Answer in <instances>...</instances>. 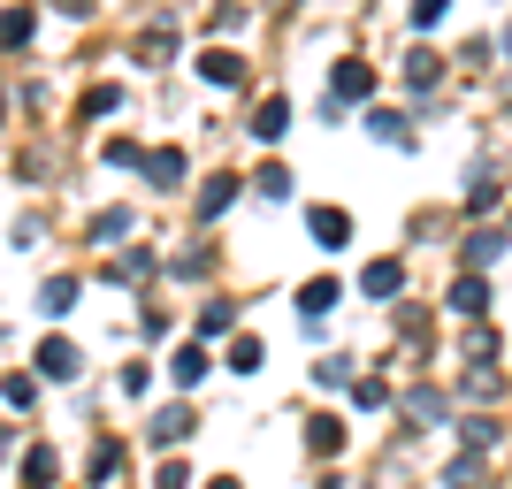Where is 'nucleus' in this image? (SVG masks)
Here are the masks:
<instances>
[{"label": "nucleus", "mask_w": 512, "mask_h": 489, "mask_svg": "<svg viewBox=\"0 0 512 489\" xmlns=\"http://www.w3.org/2000/svg\"><path fill=\"white\" fill-rule=\"evenodd\" d=\"M39 375H46V383H77V344L46 337V344H39Z\"/></svg>", "instance_id": "1"}, {"label": "nucleus", "mask_w": 512, "mask_h": 489, "mask_svg": "<svg viewBox=\"0 0 512 489\" xmlns=\"http://www.w3.org/2000/svg\"><path fill=\"white\" fill-rule=\"evenodd\" d=\"M306 230H314V245H321V253H337L344 237H352V214H337V207H314V214H306Z\"/></svg>", "instance_id": "2"}, {"label": "nucleus", "mask_w": 512, "mask_h": 489, "mask_svg": "<svg viewBox=\"0 0 512 489\" xmlns=\"http://www.w3.org/2000/svg\"><path fill=\"white\" fill-rule=\"evenodd\" d=\"M306 451H314V459H337V451H344V421L314 413V421H306Z\"/></svg>", "instance_id": "3"}, {"label": "nucleus", "mask_w": 512, "mask_h": 489, "mask_svg": "<svg viewBox=\"0 0 512 489\" xmlns=\"http://www.w3.org/2000/svg\"><path fill=\"white\" fill-rule=\"evenodd\" d=\"M146 176H153V192H176V184H184V153H176V146L146 153Z\"/></svg>", "instance_id": "4"}, {"label": "nucleus", "mask_w": 512, "mask_h": 489, "mask_svg": "<svg viewBox=\"0 0 512 489\" xmlns=\"http://www.w3.org/2000/svg\"><path fill=\"white\" fill-rule=\"evenodd\" d=\"M398 283H406V268H398V260H375V268H360V291H367V298H398Z\"/></svg>", "instance_id": "5"}, {"label": "nucleus", "mask_w": 512, "mask_h": 489, "mask_svg": "<svg viewBox=\"0 0 512 489\" xmlns=\"http://www.w3.org/2000/svg\"><path fill=\"white\" fill-rule=\"evenodd\" d=\"M451 314H490V283L459 276V283H451Z\"/></svg>", "instance_id": "6"}, {"label": "nucleus", "mask_w": 512, "mask_h": 489, "mask_svg": "<svg viewBox=\"0 0 512 489\" xmlns=\"http://www.w3.org/2000/svg\"><path fill=\"white\" fill-rule=\"evenodd\" d=\"M199 77H207V85H237V77H245V62H237L230 46H214V54H199Z\"/></svg>", "instance_id": "7"}, {"label": "nucleus", "mask_w": 512, "mask_h": 489, "mask_svg": "<svg viewBox=\"0 0 512 489\" xmlns=\"http://www.w3.org/2000/svg\"><path fill=\"white\" fill-rule=\"evenodd\" d=\"M375 92V69L367 62H337V100H367Z\"/></svg>", "instance_id": "8"}, {"label": "nucleus", "mask_w": 512, "mask_h": 489, "mask_svg": "<svg viewBox=\"0 0 512 489\" xmlns=\"http://www.w3.org/2000/svg\"><path fill=\"white\" fill-rule=\"evenodd\" d=\"M146 436H153V444H184V436H192V413H184V405H169V413H153Z\"/></svg>", "instance_id": "9"}, {"label": "nucleus", "mask_w": 512, "mask_h": 489, "mask_svg": "<svg viewBox=\"0 0 512 489\" xmlns=\"http://www.w3.org/2000/svg\"><path fill=\"white\" fill-rule=\"evenodd\" d=\"M169 375H176V390L207 383V352H199V344H184V352H176V360H169Z\"/></svg>", "instance_id": "10"}, {"label": "nucleus", "mask_w": 512, "mask_h": 489, "mask_svg": "<svg viewBox=\"0 0 512 489\" xmlns=\"http://www.w3.org/2000/svg\"><path fill=\"white\" fill-rule=\"evenodd\" d=\"M329 306H337V283H329V276H314V283L299 291V314H306V321H321Z\"/></svg>", "instance_id": "11"}, {"label": "nucleus", "mask_w": 512, "mask_h": 489, "mask_svg": "<svg viewBox=\"0 0 512 489\" xmlns=\"http://www.w3.org/2000/svg\"><path fill=\"white\" fill-rule=\"evenodd\" d=\"M291 130V107L283 100H260V115H253V138H283Z\"/></svg>", "instance_id": "12"}, {"label": "nucleus", "mask_w": 512, "mask_h": 489, "mask_svg": "<svg viewBox=\"0 0 512 489\" xmlns=\"http://www.w3.org/2000/svg\"><path fill=\"white\" fill-rule=\"evenodd\" d=\"M230 199H237V176H207V192H199V214L214 222V214L230 207Z\"/></svg>", "instance_id": "13"}, {"label": "nucleus", "mask_w": 512, "mask_h": 489, "mask_svg": "<svg viewBox=\"0 0 512 489\" xmlns=\"http://www.w3.org/2000/svg\"><path fill=\"white\" fill-rule=\"evenodd\" d=\"M436 77H444V54L413 46V62H406V85H436Z\"/></svg>", "instance_id": "14"}, {"label": "nucleus", "mask_w": 512, "mask_h": 489, "mask_svg": "<svg viewBox=\"0 0 512 489\" xmlns=\"http://www.w3.org/2000/svg\"><path fill=\"white\" fill-rule=\"evenodd\" d=\"M54 474H62V459H54V451H31V459H23V482H31V489H46V482H54Z\"/></svg>", "instance_id": "15"}, {"label": "nucleus", "mask_w": 512, "mask_h": 489, "mask_svg": "<svg viewBox=\"0 0 512 489\" xmlns=\"http://www.w3.org/2000/svg\"><path fill=\"white\" fill-rule=\"evenodd\" d=\"M39 306H46V314H69V306H77V276H54L39 291Z\"/></svg>", "instance_id": "16"}, {"label": "nucleus", "mask_w": 512, "mask_h": 489, "mask_svg": "<svg viewBox=\"0 0 512 489\" xmlns=\"http://www.w3.org/2000/svg\"><path fill=\"white\" fill-rule=\"evenodd\" d=\"M31 39V8H8V16H0V46H23Z\"/></svg>", "instance_id": "17"}, {"label": "nucleus", "mask_w": 512, "mask_h": 489, "mask_svg": "<svg viewBox=\"0 0 512 489\" xmlns=\"http://www.w3.org/2000/svg\"><path fill=\"white\" fill-rule=\"evenodd\" d=\"M497 253H505V237H497V230H482V237H474V245H467V268H490Z\"/></svg>", "instance_id": "18"}, {"label": "nucleus", "mask_w": 512, "mask_h": 489, "mask_svg": "<svg viewBox=\"0 0 512 489\" xmlns=\"http://www.w3.org/2000/svg\"><path fill=\"white\" fill-rule=\"evenodd\" d=\"M115 474H123V451L100 444V451H92V482H115Z\"/></svg>", "instance_id": "19"}, {"label": "nucleus", "mask_w": 512, "mask_h": 489, "mask_svg": "<svg viewBox=\"0 0 512 489\" xmlns=\"http://www.w3.org/2000/svg\"><path fill=\"white\" fill-rule=\"evenodd\" d=\"M230 367H237V375H253V367H260V337H237L230 344Z\"/></svg>", "instance_id": "20"}, {"label": "nucleus", "mask_w": 512, "mask_h": 489, "mask_svg": "<svg viewBox=\"0 0 512 489\" xmlns=\"http://www.w3.org/2000/svg\"><path fill=\"white\" fill-rule=\"evenodd\" d=\"M153 489H192V467H184V459H169V467L153 474Z\"/></svg>", "instance_id": "21"}, {"label": "nucleus", "mask_w": 512, "mask_h": 489, "mask_svg": "<svg viewBox=\"0 0 512 489\" xmlns=\"http://www.w3.org/2000/svg\"><path fill=\"white\" fill-rule=\"evenodd\" d=\"M352 398H360V405H383L390 383H383V375H360V383H352Z\"/></svg>", "instance_id": "22"}, {"label": "nucleus", "mask_w": 512, "mask_h": 489, "mask_svg": "<svg viewBox=\"0 0 512 489\" xmlns=\"http://www.w3.org/2000/svg\"><path fill=\"white\" fill-rule=\"evenodd\" d=\"M451 0H413V31H428V23H444Z\"/></svg>", "instance_id": "23"}, {"label": "nucleus", "mask_w": 512, "mask_h": 489, "mask_svg": "<svg viewBox=\"0 0 512 489\" xmlns=\"http://www.w3.org/2000/svg\"><path fill=\"white\" fill-rule=\"evenodd\" d=\"M314 383H321V390H337V383H352V367H344V360H321V367H314Z\"/></svg>", "instance_id": "24"}, {"label": "nucleus", "mask_w": 512, "mask_h": 489, "mask_svg": "<svg viewBox=\"0 0 512 489\" xmlns=\"http://www.w3.org/2000/svg\"><path fill=\"white\" fill-rule=\"evenodd\" d=\"M467 207L482 214V207H497V176H474V192H467Z\"/></svg>", "instance_id": "25"}, {"label": "nucleus", "mask_w": 512, "mask_h": 489, "mask_svg": "<svg viewBox=\"0 0 512 489\" xmlns=\"http://www.w3.org/2000/svg\"><path fill=\"white\" fill-rule=\"evenodd\" d=\"M207 489H245V482H237V474H222V482H207Z\"/></svg>", "instance_id": "26"}]
</instances>
